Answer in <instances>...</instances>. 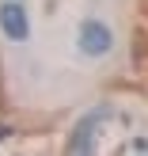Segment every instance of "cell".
I'll use <instances>...</instances> for the list:
<instances>
[{
  "mask_svg": "<svg viewBox=\"0 0 148 156\" xmlns=\"http://www.w3.org/2000/svg\"><path fill=\"white\" fill-rule=\"evenodd\" d=\"M126 149H129V152H148V141H144V137H137V141H129Z\"/></svg>",
  "mask_w": 148,
  "mask_h": 156,
  "instance_id": "cell-4",
  "label": "cell"
},
{
  "mask_svg": "<svg viewBox=\"0 0 148 156\" xmlns=\"http://www.w3.org/2000/svg\"><path fill=\"white\" fill-rule=\"evenodd\" d=\"M0 34H4L8 42H27L30 38L27 4H19V0H4V4H0Z\"/></svg>",
  "mask_w": 148,
  "mask_h": 156,
  "instance_id": "cell-2",
  "label": "cell"
},
{
  "mask_svg": "<svg viewBox=\"0 0 148 156\" xmlns=\"http://www.w3.org/2000/svg\"><path fill=\"white\" fill-rule=\"evenodd\" d=\"M106 118H114L110 107H95V111H91L88 118L76 126V133L68 137V152H91V149H95V129L103 126Z\"/></svg>",
  "mask_w": 148,
  "mask_h": 156,
  "instance_id": "cell-3",
  "label": "cell"
},
{
  "mask_svg": "<svg viewBox=\"0 0 148 156\" xmlns=\"http://www.w3.org/2000/svg\"><path fill=\"white\" fill-rule=\"evenodd\" d=\"M4 137H12V126H0V141H4Z\"/></svg>",
  "mask_w": 148,
  "mask_h": 156,
  "instance_id": "cell-5",
  "label": "cell"
},
{
  "mask_svg": "<svg viewBox=\"0 0 148 156\" xmlns=\"http://www.w3.org/2000/svg\"><path fill=\"white\" fill-rule=\"evenodd\" d=\"M76 42H80V53H88V57H106V53L114 50V30L106 27L103 19L88 15V19L80 23V30H76Z\"/></svg>",
  "mask_w": 148,
  "mask_h": 156,
  "instance_id": "cell-1",
  "label": "cell"
}]
</instances>
